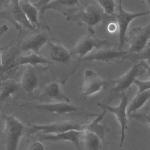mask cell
Here are the masks:
<instances>
[{"label":"cell","mask_w":150,"mask_h":150,"mask_svg":"<svg viewBox=\"0 0 150 150\" xmlns=\"http://www.w3.org/2000/svg\"><path fill=\"white\" fill-rule=\"evenodd\" d=\"M107 18L96 1L90 4L87 2V5L84 4L82 8H79L66 17L67 20L84 26L87 29H94L104 22Z\"/></svg>","instance_id":"1"},{"label":"cell","mask_w":150,"mask_h":150,"mask_svg":"<svg viewBox=\"0 0 150 150\" xmlns=\"http://www.w3.org/2000/svg\"><path fill=\"white\" fill-rule=\"evenodd\" d=\"M86 33L78 41L73 48L70 50L72 57H75L77 59V64L75 66L74 70L69 74L65 79L66 81L67 79L71 76L77 69L80 66L82 59L88 54H90L94 49L99 50L103 48L104 46H108L111 43L105 39L97 38L95 35L94 29H87Z\"/></svg>","instance_id":"2"},{"label":"cell","mask_w":150,"mask_h":150,"mask_svg":"<svg viewBox=\"0 0 150 150\" xmlns=\"http://www.w3.org/2000/svg\"><path fill=\"white\" fill-rule=\"evenodd\" d=\"M145 69L141 62L136 63L122 76L114 81V86L110 90L103 103L108 104L125 93L134 84L141 75L145 74Z\"/></svg>","instance_id":"3"},{"label":"cell","mask_w":150,"mask_h":150,"mask_svg":"<svg viewBox=\"0 0 150 150\" xmlns=\"http://www.w3.org/2000/svg\"><path fill=\"white\" fill-rule=\"evenodd\" d=\"M85 1H38L33 4L39 12V21L44 27L50 30V28L45 20V13L47 10H54L60 12L65 17L72 12L82 6ZM42 24V23H41Z\"/></svg>","instance_id":"4"},{"label":"cell","mask_w":150,"mask_h":150,"mask_svg":"<svg viewBox=\"0 0 150 150\" xmlns=\"http://www.w3.org/2000/svg\"><path fill=\"white\" fill-rule=\"evenodd\" d=\"M86 128L87 124H81L74 120H65L49 124L32 125L26 129V134H56L70 131H84Z\"/></svg>","instance_id":"5"},{"label":"cell","mask_w":150,"mask_h":150,"mask_svg":"<svg viewBox=\"0 0 150 150\" xmlns=\"http://www.w3.org/2000/svg\"><path fill=\"white\" fill-rule=\"evenodd\" d=\"M0 19L8 20L17 29H20L21 27L29 30L35 29L30 25L21 10L19 1H0Z\"/></svg>","instance_id":"6"},{"label":"cell","mask_w":150,"mask_h":150,"mask_svg":"<svg viewBox=\"0 0 150 150\" xmlns=\"http://www.w3.org/2000/svg\"><path fill=\"white\" fill-rule=\"evenodd\" d=\"M6 150H18L21 137L26 134L25 125L13 115L4 116Z\"/></svg>","instance_id":"7"},{"label":"cell","mask_w":150,"mask_h":150,"mask_svg":"<svg viewBox=\"0 0 150 150\" xmlns=\"http://www.w3.org/2000/svg\"><path fill=\"white\" fill-rule=\"evenodd\" d=\"M150 14V10L141 12H130L124 9L121 1L117 2L115 21L118 27V41L117 49L122 50L125 43L127 32L131 22L135 19Z\"/></svg>","instance_id":"8"},{"label":"cell","mask_w":150,"mask_h":150,"mask_svg":"<svg viewBox=\"0 0 150 150\" xmlns=\"http://www.w3.org/2000/svg\"><path fill=\"white\" fill-rule=\"evenodd\" d=\"M128 103V96L125 93L121 96L120 103L116 106H112L101 102L97 103V105L101 108L102 110H104L106 111H109L115 116L121 128V135L119 144V146L120 148L122 146L124 142L125 138V130L128 128L129 120L127 115V107Z\"/></svg>","instance_id":"9"},{"label":"cell","mask_w":150,"mask_h":150,"mask_svg":"<svg viewBox=\"0 0 150 150\" xmlns=\"http://www.w3.org/2000/svg\"><path fill=\"white\" fill-rule=\"evenodd\" d=\"M129 54L138 53L148 46L150 42V22L144 26L133 28L126 36Z\"/></svg>","instance_id":"10"},{"label":"cell","mask_w":150,"mask_h":150,"mask_svg":"<svg viewBox=\"0 0 150 150\" xmlns=\"http://www.w3.org/2000/svg\"><path fill=\"white\" fill-rule=\"evenodd\" d=\"M33 108L56 114H77L87 117H96L97 114L90 112L84 108L75 105L71 103L62 102H47L31 106Z\"/></svg>","instance_id":"11"},{"label":"cell","mask_w":150,"mask_h":150,"mask_svg":"<svg viewBox=\"0 0 150 150\" xmlns=\"http://www.w3.org/2000/svg\"><path fill=\"white\" fill-rule=\"evenodd\" d=\"M108 85V82L94 70L86 69L84 73L83 82L80 89L81 100L84 101L88 97L102 91Z\"/></svg>","instance_id":"12"},{"label":"cell","mask_w":150,"mask_h":150,"mask_svg":"<svg viewBox=\"0 0 150 150\" xmlns=\"http://www.w3.org/2000/svg\"><path fill=\"white\" fill-rule=\"evenodd\" d=\"M129 54L127 50L102 48L84 57L81 62H94L99 64H108L120 60L124 61Z\"/></svg>","instance_id":"13"},{"label":"cell","mask_w":150,"mask_h":150,"mask_svg":"<svg viewBox=\"0 0 150 150\" xmlns=\"http://www.w3.org/2000/svg\"><path fill=\"white\" fill-rule=\"evenodd\" d=\"M75 146L77 150H107L105 137L91 130L81 131Z\"/></svg>","instance_id":"14"},{"label":"cell","mask_w":150,"mask_h":150,"mask_svg":"<svg viewBox=\"0 0 150 150\" xmlns=\"http://www.w3.org/2000/svg\"><path fill=\"white\" fill-rule=\"evenodd\" d=\"M49 42V36L45 32L33 34L23 40L21 45V50L30 51L32 53L39 54L40 49Z\"/></svg>","instance_id":"15"},{"label":"cell","mask_w":150,"mask_h":150,"mask_svg":"<svg viewBox=\"0 0 150 150\" xmlns=\"http://www.w3.org/2000/svg\"><path fill=\"white\" fill-rule=\"evenodd\" d=\"M2 55V66L1 76L16 68V63L19 56L21 55V49L16 46H9Z\"/></svg>","instance_id":"16"},{"label":"cell","mask_w":150,"mask_h":150,"mask_svg":"<svg viewBox=\"0 0 150 150\" xmlns=\"http://www.w3.org/2000/svg\"><path fill=\"white\" fill-rule=\"evenodd\" d=\"M40 97L50 100V102L70 103V98L62 90L60 84L56 81L48 83Z\"/></svg>","instance_id":"17"},{"label":"cell","mask_w":150,"mask_h":150,"mask_svg":"<svg viewBox=\"0 0 150 150\" xmlns=\"http://www.w3.org/2000/svg\"><path fill=\"white\" fill-rule=\"evenodd\" d=\"M21 87L28 93H34L39 86V77L33 67L27 66L22 74Z\"/></svg>","instance_id":"18"},{"label":"cell","mask_w":150,"mask_h":150,"mask_svg":"<svg viewBox=\"0 0 150 150\" xmlns=\"http://www.w3.org/2000/svg\"><path fill=\"white\" fill-rule=\"evenodd\" d=\"M81 131H70L56 134H39L38 136L39 141H69L76 145Z\"/></svg>","instance_id":"19"},{"label":"cell","mask_w":150,"mask_h":150,"mask_svg":"<svg viewBox=\"0 0 150 150\" xmlns=\"http://www.w3.org/2000/svg\"><path fill=\"white\" fill-rule=\"evenodd\" d=\"M49 55L50 61L56 63H67L72 59L70 50L59 43L51 42L49 43Z\"/></svg>","instance_id":"20"},{"label":"cell","mask_w":150,"mask_h":150,"mask_svg":"<svg viewBox=\"0 0 150 150\" xmlns=\"http://www.w3.org/2000/svg\"><path fill=\"white\" fill-rule=\"evenodd\" d=\"M19 5L30 25L34 28L39 27L41 23L39 21V12L33 3L29 1H19Z\"/></svg>","instance_id":"21"},{"label":"cell","mask_w":150,"mask_h":150,"mask_svg":"<svg viewBox=\"0 0 150 150\" xmlns=\"http://www.w3.org/2000/svg\"><path fill=\"white\" fill-rule=\"evenodd\" d=\"M52 63L50 60H49L40 54L31 53L26 55H20L18 57L16 67L21 66H35L38 65H49Z\"/></svg>","instance_id":"22"},{"label":"cell","mask_w":150,"mask_h":150,"mask_svg":"<svg viewBox=\"0 0 150 150\" xmlns=\"http://www.w3.org/2000/svg\"><path fill=\"white\" fill-rule=\"evenodd\" d=\"M149 100L150 90H146L136 94L131 102L128 103L127 107L128 117L129 118L131 115L138 112Z\"/></svg>","instance_id":"23"},{"label":"cell","mask_w":150,"mask_h":150,"mask_svg":"<svg viewBox=\"0 0 150 150\" xmlns=\"http://www.w3.org/2000/svg\"><path fill=\"white\" fill-rule=\"evenodd\" d=\"M20 84L11 79H5L0 83V101H4L16 94L20 88Z\"/></svg>","instance_id":"24"},{"label":"cell","mask_w":150,"mask_h":150,"mask_svg":"<svg viewBox=\"0 0 150 150\" xmlns=\"http://www.w3.org/2000/svg\"><path fill=\"white\" fill-rule=\"evenodd\" d=\"M96 3L98 5L100 8L102 9L104 13L108 16L113 17L116 13V9L117 7V4L114 1H96Z\"/></svg>","instance_id":"25"},{"label":"cell","mask_w":150,"mask_h":150,"mask_svg":"<svg viewBox=\"0 0 150 150\" xmlns=\"http://www.w3.org/2000/svg\"><path fill=\"white\" fill-rule=\"evenodd\" d=\"M127 59L135 62H144L148 66H150V46H148L139 53L129 54L126 59Z\"/></svg>","instance_id":"26"},{"label":"cell","mask_w":150,"mask_h":150,"mask_svg":"<svg viewBox=\"0 0 150 150\" xmlns=\"http://www.w3.org/2000/svg\"><path fill=\"white\" fill-rule=\"evenodd\" d=\"M134 118L138 121L148 125L150 127V110L145 108L144 110L138 111L136 113L131 115L128 119Z\"/></svg>","instance_id":"27"},{"label":"cell","mask_w":150,"mask_h":150,"mask_svg":"<svg viewBox=\"0 0 150 150\" xmlns=\"http://www.w3.org/2000/svg\"><path fill=\"white\" fill-rule=\"evenodd\" d=\"M137 87V94L140 93L144 91L150 90V80H141L137 79L134 82V84Z\"/></svg>","instance_id":"28"},{"label":"cell","mask_w":150,"mask_h":150,"mask_svg":"<svg viewBox=\"0 0 150 150\" xmlns=\"http://www.w3.org/2000/svg\"><path fill=\"white\" fill-rule=\"evenodd\" d=\"M28 150H46V149L41 141H36L30 143Z\"/></svg>","instance_id":"29"},{"label":"cell","mask_w":150,"mask_h":150,"mask_svg":"<svg viewBox=\"0 0 150 150\" xmlns=\"http://www.w3.org/2000/svg\"><path fill=\"white\" fill-rule=\"evenodd\" d=\"M107 30L108 32L111 34H114L118 31V25L115 20H111L108 22L107 26Z\"/></svg>","instance_id":"30"},{"label":"cell","mask_w":150,"mask_h":150,"mask_svg":"<svg viewBox=\"0 0 150 150\" xmlns=\"http://www.w3.org/2000/svg\"><path fill=\"white\" fill-rule=\"evenodd\" d=\"M9 29V28L7 25L4 24L0 26V38L5 34Z\"/></svg>","instance_id":"31"},{"label":"cell","mask_w":150,"mask_h":150,"mask_svg":"<svg viewBox=\"0 0 150 150\" xmlns=\"http://www.w3.org/2000/svg\"><path fill=\"white\" fill-rule=\"evenodd\" d=\"M143 67L145 69V74L150 79V66H148L144 62H141Z\"/></svg>","instance_id":"32"},{"label":"cell","mask_w":150,"mask_h":150,"mask_svg":"<svg viewBox=\"0 0 150 150\" xmlns=\"http://www.w3.org/2000/svg\"><path fill=\"white\" fill-rule=\"evenodd\" d=\"M1 66H2V55H1V52L0 51V76H1Z\"/></svg>","instance_id":"33"},{"label":"cell","mask_w":150,"mask_h":150,"mask_svg":"<svg viewBox=\"0 0 150 150\" xmlns=\"http://www.w3.org/2000/svg\"><path fill=\"white\" fill-rule=\"evenodd\" d=\"M147 4H148V6L149 7V8H150V1H145ZM150 10V9H149Z\"/></svg>","instance_id":"34"}]
</instances>
